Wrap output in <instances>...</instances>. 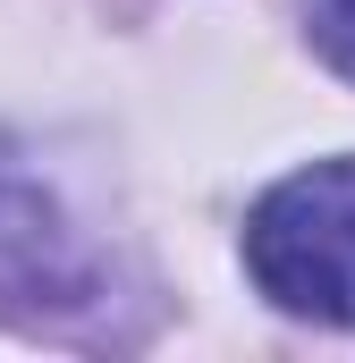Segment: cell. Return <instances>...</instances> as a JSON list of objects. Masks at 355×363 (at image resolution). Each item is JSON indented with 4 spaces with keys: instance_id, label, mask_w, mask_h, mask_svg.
Wrapping results in <instances>:
<instances>
[{
    "instance_id": "cell-3",
    "label": "cell",
    "mask_w": 355,
    "mask_h": 363,
    "mask_svg": "<svg viewBox=\"0 0 355 363\" xmlns=\"http://www.w3.org/2000/svg\"><path fill=\"white\" fill-rule=\"evenodd\" d=\"M305 26H313V51L355 85V0H305Z\"/></svg>"
},
{
    "instance_id": "cell-2",
    "label": "cell",
    "mask_w": 355,
    "mask_h": 363,
    "mask_svg": "<svg viewBox=\"0 0 355 363\" xmlns=\"http://www.w3.org/2000/svg\"><path fill=\"white\" fill-rule=\"evenodd\" d=\"M0 296H68V279H60V237H51V220H43V203H26V194H0Z\"/></svg>"
},
{
    "instance_id": "cell-1",
    "label": "cell",
    "mask_w": 355,
    "mask_h": 363,
    "mask_svg": "<svg viewBox=\"0 0 355 363\" xmlns=\"http://www.w3.org/2000/svg\"><path fill=\"white\" fill-rule=\"evenodd\" d=\"M246 271L279 313L355 330V161L279 178L246 220Z\"/></svg>"
}]
</instances>
